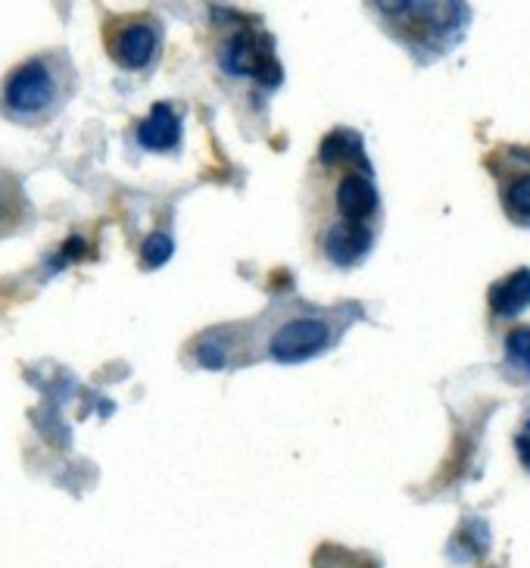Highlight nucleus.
<instances>
[{"label":"nucleus","mask_w":530,"mask_h":568,"mask_svg":"<svg viewBox=\"0 0 530 568\" xmlns=\"http://www.w3.org/2000/svg\"><path fill=\"white\" fill-rule=\"evenodd\" d=\"M222 67L237 79H259L263 84L282 82V67L275 60L272 38L263 32H249V29L234 32L222 48Z\"/></svg>","instance_id":"1"},{"label":"nucleus","mask_w":530,"mask_h":568,"mask_svg":"<svg viewBox=\"0 0 530 568\" xmlns=\"http://www.w3.org/2000/svg\"><path fill=\"white\" fill-rule=\"evenodd\" d=\"M50 101H53V79H50V69L41 60H29V63H22L10 72L7 88H3V103L10 113L34 116V113L48 110Z\"/></svg>","instance_id":"2"},{"label":"nucleus","mask_w":530,"mask_h":568,"mask_svg":"<svg viewBox=\"0 0 530 568\" xmlns=\"http://www.w3.org/2000/svg\"><path fill=\"white\" fill-rule=\"evenodd\" d=\"M332 341V328L322 318H291L275 332L268 351L278 363H303L322 353Z\"/></svg>","instance_id":"3"},{"label":"nucleus","mask_w":530,"mask_h":568,"mask_svg":"<svg viewBox=\"0 0 530 568\" xmlns=\"http://www.w3.org/2000/svg\"><path fill=\"white\" fill-rule=\"evenodd\" d=\"M156 29L150 22H132L110 38V53L119 67L144 69L156 53Z\"/></svg>","instance_id":"4"},{"label":"nucleus","mask_w":530,"mask_h":568,"mask_svg":"<svg viewBox=\"0 0 530 568\" xmlns=\"http://www.w3.org/2000/svg\"><path fill=\"white\" fill-rule=\"evenodd\" d=\"M337 210L344 222H353V225H365L378 213V191L368 179V172L344 175V182L337 184Z\"/></svg>","instance_id":"5"},{"label":"nucleus","mask_w":530,"mask_h":568,"mask_svg":"<svg viewBox=\"0 0 530 568\" xmlns=\"http://www.w3.org/2000/svg\"><path fill=\"white\" fill-rule=\"evenodd\" d=\"M182 141V122L169 103H156L137 125V144L147 151H172Z\"/></svg>","instance_id":"6"},{"label":"nucleus","mask_w":530,"mask_h":568,"mask_svg":"<svg viewBox=\"0 0 530 568\" xmlns=\"http://www.w3.org/2000/svg\"><path fill=\"white\" fill-rule=\"evenodd\" d=\"M371 247V232L368 225H353V222H337L325 234V253L337 266H353L359 263Z\"/></svg>","instance_id":"7"},{"label":"nucleus","mask_w":530,"mask_h":568,"mask_svg":"<svg viewBox=\"0 0 530 568\" xmlns=\"http://www.w3.org/2000/svg\"><path fill=\"white\" fill-rule=\"evenodd\" d=\"M490 306L502 318L521 316L530 310V268H518L490 287Z\"/></svg>","instance_id":"8"},{"label":"nucleus","mask_w":530,"mask_h":568,"mask_svg":"<svg viewBox=\"0 0 530 568\" xmlns=\"http://www.w3.org/2000/svg\"><path fill=\"white\" fill-rule=\"evenodd\" d=\"M26 219V194L10 172H0V234H10Z\"/></svg>","instance_id":"9"},{"label":"nucleus","mask_w":530,"mask_h":568,"mask_svg":"<svg viewBox=\"0 0 530 568\" xmlns=\"http://www.w3.org/2000/svg\"><path fill=\"white\" fill-rule=\"evenodd\" d=\"M344 160H359L365 163L363 156V144H359V138L353 132H334L325 138V144H322V163H344Z\"/></svg>","instance_id":"10"},{"label":"nucleus","mask_w":530,"mask_h":568,"mask_svg":"<svg viewBox=\"0 0 530 568\" xmlns=\"http://www.w3.org/2000/svg\"><path fill=\"white\" fill-rule=\"evenodd\" d=\"M506 363L530 378V328H514L512 335L506 337Z\"/></svg>","instance_id":"11"},{"label":"nucleus","mask_w":530,"mask_h":568,"mask_svg":"<svg viewBox=\"0 0 530 568\" xmlns=\"http://www.w3.org/2000/svg\"><path fill=\"white\" fill-rule=\"evenodd\" d=\"M506 210L512 219L530 222V175H521L506 187Z\"/></svg>","instance_id":"12"},{"label":"nucleus","mask_w":530,"mask_h":568,"mask_svg":"<svg viewBox=\"0 0 530 568\" xmlns=\"http://www.w3.org/2000/svg\"><path fill=\"white\" fill-rule=\"evenodd\" d=\"M175 251V244H172V237L166 232H153L144 241V247H141V260H144V266L147 268H160L163 263H169V256Z\"/></svg>","instance_id":"13"},{"label":"nucleus","mask_w":530,"mask_h":568,"mask_svg":"<svg viewBox=\"0 0 530 568\" xmlns=\"http://www.w3.org/2000/svg\"><path fill=\"white\" fill-rule=\"evenodd\" d=\"M200 366L206 368H225V363H228V351L218 344L216 337H206L203 344H200Z\"/></svg>","instance_id":"14"},{"label":"nucleus","mask_w":530,"mask_h":568,"mask_svg":"<svg viewBox=\"0 0 530 568\" xmlns=\"http://www.w3.org/2000/svg\"><path fill=\"white\" fill-rule=\"evenodd\" d=\"M518 456H521V463L530 468V432L518 435Z\"/></svg>","instance_id":"15"}]
</instances>
